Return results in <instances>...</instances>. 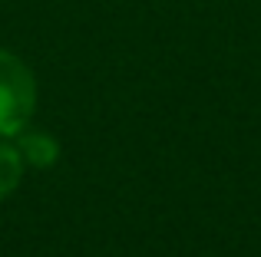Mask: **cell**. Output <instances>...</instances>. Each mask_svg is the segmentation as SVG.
I'll return each instance as SVG.
<instances>
[{
  "label": "cell",
  "mask_w": 261,
  "mask_h": 257,
  "mask_svg": "<svg viewBox=\"0 0 261 257\" xmlns=\"http://www.w3.org/2000/svg\"><path fill=\"white\" fill-rule=\"evenodd\" d=\"M33 103H37L33 73L27 70L23 59L0 50V135L20 132L33 112Z\"/></svg>",
  "instance_id": "cell-1"
},
{
  "label": "cell",
  "mask_w": 261,
  "mask_h": 257,
  "mask_svg": "<svg viewBox=\"0 0 261 257\" xmlns=\"http://www.w3.org/2000/svg\"><path fill=\"white\" fill-rule=\"evenodd\" d=\"M20 158H27L30 165H50L57 158V142L46 132H23L20 135Z\"/></svg>",
  "instance_id": "cell-2"
},
{
  "label": "cell",
  "mask_w": 261,
  "mask_h": 257,
  "mask_svg": "<svg viewBox=\"0 0 261 257\" xmlns=\"http://www.w3.org/2000/svg\"><path fill=\"white\" fill-rule=\"evenodd\" d=\"M20 168H23V165H20V148L0 142V198H7V195L17 188Z\"/></svg>",
  "instance_id": "cell-3"
}]
</instances>
